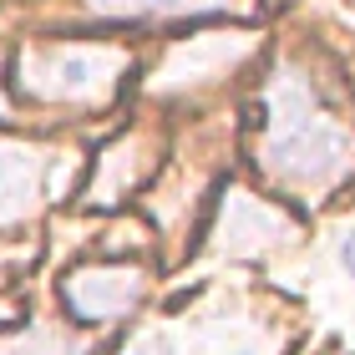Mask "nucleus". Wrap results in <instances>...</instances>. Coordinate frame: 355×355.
<instances>
[{
	"mask_svg": "<svg viewBox=\"0 0 355 355\" xmlns=\"http://www.w3.org/2000/svg\"><path fill=\"white\" fill-rule=\"evenodd\" d=\"M87 340H76V335H46V330H31L21 335L15 345H6L0 355H82Z\"/></svg>",
	"mask_w": 355,
	"mask_h": 355,
	"instance_id": "obj_8",
	"label": "nucleus"
},
{
	"mask_svg": "<svg viewBox=\"0 0 355 355\" xmlns=\"http://www.w3.org/2000/svg\"><path fill=\"white\" fill-rule=\"evenodd\" d=\"M122 67L127 56L102 46H36L21 56V87L41 102H102Z\"/></svg>",
	"mask_w": 355,
	"mask_h": 355,
	"instance_id": "obj_2",
	"label": "nucleus"
},
{
	"mask_svg": "<svg viewBox=\"0 0 355 355\" xmlns=\"http://www.w3.org/2000/svg\"><path fill=\"white\" fill-rule=\"evenodd\" d=\"M340 264H345V274H350V279H355V229L340 239Z\"/></svg>",
	"mask_w": 355,
	"mask_h": 355,
	"instance_id": "obj_9",
	"label": "nucleus"
},
{
	"mask_svg": "<svg viewBox=\"0 0 355 355\" xmlns=\"http://www.w3.org/2000/svg\"><path fill=\"white\" fill-rule=\"evenodd\" d=\"M259 163L289 188H330L355 168V137L335 117H325V107L295 71H284L269 92Z\"/></svg>",
	"mask_w": 355,
	"mask_h": 355,
	"instance_id": "obj_1",
	"label": "nucleus"
},
{
	"mask_svg": "<svg viewBox=\"0 0 355 355\" xmlns=\"http://www.w3.org/2000/svg\"><path fill=\"white\" fill-rule=\"evenodd\" d=\"M289 239H295V223H289L279 208L249 198V193H229L223 223H218V244L229 254H259L269 244H289Z\"/></svg>",
	"mask_w": 355,
	"mask_h": 355,
	"instance_id": "obj_6",
	"label": "nucleus"
},
{
	"mask_svg": "<svg viewBox=\"0 0 355 355\" xmlns=\"http://www.w3.org/2000/svg\"><path fill=\"white\" fill-rule=\"evenodd\" d=\"M61 295H67V310H71L76 320L102 325V320H122V315L137 304L142 274L127 269V264H92V269H76Z\"/></svg>",
	"mask_w": 355,
	"mask_h": 355,
	"instance_id": "obj_3",
	"label": "nucleus"
},
{
	"mask_svg": "<svg viewBox=\"0 0 355 355\" xmlns=\"http://www.w3.org/2000/svg\"><path fill=\"white\" fill-rule=\"evenodd\" d=\"M102 15H198V10H229L234 0H87Z\"/></svg>",
	"mask_w": 355,
	"mask_h": 355,
	"instance_id": "obj_7",
	"label": "nucleus"
},
{
	"mask_svg": "<svg viewBox=\"0 0 355 355\" xmlns=\"http://www.w3.org/2000/svg\"><path fill=\"white\" fill-rule=\"evenodd\" d=\"M249 46H254V36H198V41L178 46V51L163 61V71H157L153 87L157 92H183V87L218 82V76L229 71Z\"/></svg>",
	"mask_w": 355,
	"mask_h": 355,
	"instance_id": "obj_5",
	"label": "nucleus"
},
{
	"mask_svg": "<svg viewBox=\"0 0 355 355\" xmlns=\"http://www.w3.org/2000/svg\"><path fill=\"white\" fill-rule=\"evenodd\" d=\"M61 153H36L26 142H0V223H15L51 193Z\"/></svg>",
	"mask_w": 355,
	"mask_h": 355,
	"instance_id": "obj_4",
	"label": "nucleus"
}]
</instances>
